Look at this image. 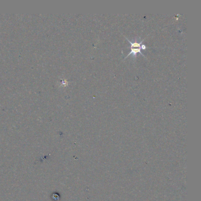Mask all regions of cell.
Instances as JSON below:
<instances>
[{"mask_svg":"<svg viewBox=\"0 0 201 201\" xmlns=\"http://www.w3.org/2000/svg\"><path fill=\"white\" fill-rule=\"evenodd\" d=\"M125 38L128 40V42H129V43L131 46L130 47V52L129 53V54L126 57H125V59L128 58L130 55H132L133 58H136V57L137 56V53H140L144 57H145V55L143 54V53L140 51L141 49L146 50L147 49L146 46L145 45L143 44V42L144 41V39H143L140 42H137L136 39H135V40H134L133 42H132V41H130V40H129L126 37H125Z\"/></svg>","mask_w":201,"mask_h":201,"instance_id":"obj_1","label":"cell"}]
</instances>
